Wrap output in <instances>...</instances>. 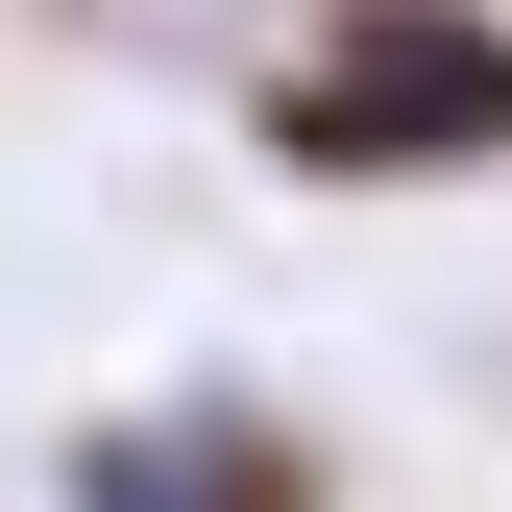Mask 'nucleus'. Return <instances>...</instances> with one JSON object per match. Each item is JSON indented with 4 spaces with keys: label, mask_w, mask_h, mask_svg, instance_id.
I'll use <instances>...</instances> for the list:
<instances>
[{
    "label": "nucleus",
    "mask_w": 512,
    "mask_h": 512,
    "mask_svg": "<svg viewBox=\"0 0 512 512\" xmlns=\"http://www.w3.org/2000/svg\"><path fill=\"white\" fill-rule=\"evenodd\" d=\"M244 171H293V196H488L512 171V0H317L244 74Z\"/></svg>",
    "instance_id": "1"
},
{
    "label": "nucleus",
    "mask_w": 512,
    "mask_h": 512,
    "mask_svg": "<svg viewBox=\"0 0 512 512\" xmlns=\"http://www.w3.org/2000/svg\"><path fill=\"white\" fill-rule=\"evenodd\" d=\"M49 512H342V439L244 366H196V391H122L49 439Z\"/></svg>",
    "instance_id": "2"
}]
</instances>
